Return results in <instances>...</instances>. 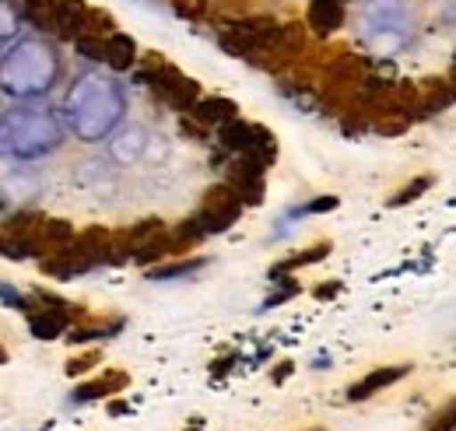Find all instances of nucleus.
Segmentation results:
<instances>
[{
    "mask_svg": "<svg viewBox=\"0 0 456 431\" xmlns=\"http://www.w3.org/2000/svg\"><path fill=\"white\" fill-rule=\"evenodd\" d=\"M288 372H291V362H285V365H281V369H278V376H274V378H278V382H281V378H285Z\"/></svg>",
    "mask_w": 456,
    "mask_h": 431,
    "instance_id": "29",
    "label": "nucleus"
},
{
    "mask_svg": "<svg viewBox=\"0 0 456 431\" xmlns=\"http://www.w3.org/2000/svg\"><path fill=\"white\" fill-rule=\"evenodd\" d=\"M218 141H222V148L235 151L239 159H249V162L264 165V168L278 159V137L267 126L242 123L239 116L228 119L225 126H218Z\"/></svg>",
    "mask_w": 456,
    "mask_h": 431,
    "instance_id": "7",
    "label": "nucleus"
},
{
    "mask_svg": "<svg viewBox=\"0 0 456 431\" xmlns=\"http://www.w3.org/2000/svg\"><path fill=\"white\" fill-rule=\"evenodd\" d=\"M85 18H88L85 0H50V11L43 18V32H53L57 39L74 43L85 32Z\"/></svg>",
    "mask_w": 456,
    "mask_h": 431,
    "instance_id": "9",
    "label": "nucleus"
},
{
    "mask_svg": "<svg viewBox=\"0 0 456 431\" xmlns=\"http://www.w3.org/2000/svg\"><path fill=\"white\" fill-rule=\"evenodd\" d=\"M162 232H166V224H162L159 217H148V221H137V224H134V228H130L126 235H123V242H126V249H123V253H126V256H134V253H141V249H144L148 242H155V239H159Z\"/></svg>",
    "mask_w": 456,
    "mask_h": 431,
    "instance_id": "19",
    "label": "nucleus"
},
{
    "mask_svg": "<svg viewBox=\"0 0 456 431\" xmlns=\"http://www.w3.org/2000/svg\"><path fill=\"white\" fill-rule=\"evenodd\" d=\"M330 253V242H320V246H313V249H305V253H298V256H291L285 264H278L274 273H285V270H295V267H309V264H316V260H323Z\"/></svg>",
    "mask_w": 456,
    "mask_h": 431,
    "instance_id": "21",
    "label": "nucleus"
},
{
    "mask_svg": "<svg viewBox=\"0 0 456 431\" xmlns=\"http://www.w3.org/2000/svg\"><path fill=\"white\" fill-rule=\"evenodd\" d=\"M193 431H200V428H193Z\"/></svg>",
    "mask_w": 456,
    "mask_h": 431,
    "instance_id": "31",
    "label": "nucleus"
},
{
    "mask_svg": "<svg viewBox=\"0 0 456 431\" xmlns=\"http://www.w3.org/2000/svg\"><path fill=\"white\" fill-rule=\"evenodd\" d=\"M70 239H74V224L70 221H60V217H46L43 221V228H39V235H36V246H32V253L36 256H57V253H63L67 246H70Z\"/></svg>",
    "mask_w": 456,
    "mask_h": 431,
    "instance_id": "12",
    "label": "nucleus"
},
{
    "mask_svg": "<svg viewBox=\"0 0 456 431\" xmlns=\"http://www.w3.org/2000/svg\"><path fill=\"white\" fill-rule=\"evenodd\" d=\"M14 4H18V11H21L25 21H32L36 28H43V18L50 11V0H14Z\"/></svg>",
    "mask_w": 456,
    "mask_h": 431,
    "instance_id": "23",
    "label": "nucleus"
},
{
    "mask_svg": "<svg viewBox=\"0 0 456 431\" xmlns=\"http://www.w3.org/2000/svg\"><path fill=\"white\" fill-rule=\"evenodd\" d=\"M264 165L249 162V159H239L232 165V175H228V186L239 193L242 207H256L264 200Z\"/></svg>",
    "mask_w": 456,
    "mask_h": 431,
    "instance_id": "11",
    "label": "nucleus"
},
{
    "mask_svg": "<svg viewBox=\"0 0 456 431\" xmlns=\"http://www.w3.org/2000/svg\"><path fill=\"white\" fill-rule=\"evenodd\" d=\"M235 112H239V106H235L232 99H197L193 109H190L193 123L204 126V130H218V126H225L228 119H235Z\"/></svg>",
    "mask_w": 456,
    "mask_h": 431,
    "instance_id": "14",
    "label": "nucleus"
},
{
    "mask_svg": "<svg viewBox=\"0 0 456 431\" xmlns=\"http://www.w3.org/2000/svg\"><path fill=\"white\" fill-rule=\"evenodd\" d=\"M60 74L57 53L46 43H21L14 53L0 63V85L14 99H32L53 88Z\"/></svg>",
    "mask_w": 456,
    "mask_h": 431,
    "instance_id": "3",
    "label": "nucleus"
},
{
    "mask_svg": "<svg viewBox=\"0 0 456 431\" xmlns=\"http://www.w3.org/2000/svg\"><path fill=\"white\" fill-rule=\"evenodd\" d=\"M4 190H7L11 200H28V197L39 193V179H36L28 168H21L18 175H7V179H4Z\"/></svg>",
    "mask_w": 456,
    "mask_h": 431,
    "instance_id": "20",
    "label": "nucleus"
},
{
    "mask_svg": "<svg viewBox=\"0 0 456 431\" xmlns=\"http://www.w3.org/2000/svg\"><path fill=\"white\" fill-rule=\"evenodd\" d=\"M141 81L155 92V99H162L175 112H190L193 102L200 99V85L166 60H148V67L141 70Z\"/></svg>",
    "mask_w": 456,
    "mask_h": 431,
    "instance_id": "6",
    "label": "nucleus"
},
{
    "mask_svg": "<svg viewBox=\"0 0 456 431\" xmlns=\"http://www.w3.org/2000/svg\"><path fill=\"white\" fill-rule=\"evenodd\" d=\"M144 148H148V134H144L141 126H126L113 144H110V155H113V162L130 165L144 155Z\"/></svg>",
    "mask_w": 456,
    "mask_h": 431,
    "instance_id": "18",
    "label": "nucleus"
},
{
    "mask_svg": "<svg viewBox=\"0 0 456 431\" xmlns=\"http://www.w3.org/2000/svg\"><path fill=\"white\" fill-rule=\"evenodd\" d=\"M134 60H137V43H134L130 36L110 32V36L102 39V63H106V67H113V70H130Z\"/></svg>",
    "mask_w": 456,
    "mask_h": 431,
    "instance_id": "16",
    "label": "nucleus"
},
{
    "mask_svg": "<svg viewBox=\"0 0 456 431\" xmlns=\"http://www.w3.org/2000/svg\"><path fill=\"white\" fill-rule=\"evenodd\" d=\"M274 28H278V21H274L271 14H246V18L232 21L225 28H218V46H222L228 56H235V60L256 63L260 50L271 43Z\"/></svg>",
    "mask_w": 456,
    "mask_h": 431,
    "instance_id": "5",
    "label": "nucleus"
},
{
    "mask_svg": "<svg viewBox=\"0 0 456 431\" xmlns=\"http://www.w3.org/2000/svg\"><path fill=\"white\" fill-rule=\"evenodd\" d=\"M63 144V126L46 106L11 109L0 119V155L4 159H39Z\"/></svg>",
    "mask_w": 456,
    "mask_h": 431,
    "instance_id": "1",
    "label": "nucleus"
},
{
    "mask_svg": "<svg viewBox=\"0 0 456 431\" xmlns=\"http://www.w3.org/2000/svg\"><path fill=\"white\" fill-rule=\"evenodd\" d=\"M0 298H7V302H11L14 309H21V313L28 309V298H25V295H18V291H11L7 284H0Z\"/></svg>",
    "mask_w": 456,
    "mask_h": 431,
    "instance_id": "26",
    "label": "nucleus"
},
{
    "mask_svg": "<svg viewBox=\"0 0 456 431\" xmlns=\"http://www.w3.org/2000/svg\"><path fill=\"white\" fill-rule=\"evenodd\" d=\"M126 378L123 376H110V382H92V386H85L81 393H77V400H95V396H106V386H123Z\"/></svg>",
    "mask_w": 456,
    "mask_h": 431,
    "instance_id": "25",
    "label": "nucleus"
},
{
    "mask_svg": "<svg viewBox=\"0 0 456 431\" xmlns=\"http://www.w3.org/2000/svg\"><path fill=\"white\" fill-rule=\"evenodd\" d=\"M302 46H305V36H302V25L298 21L278 25L274 36H271V43L256 56V63L260 67H285V63H291L295 56L302 53Z\"/></svg>",
    "mask_w": 456,
    "mask_h": 431,
    "instance_id": "10",
    "label": "nucleus"
},
{
    "mask_svg": "<svg viewBox=\"0 0 456 431\" xmlns=\"http://www.w3.org/2000/svg\"><path fill=\"white\" fill-rule=\"evenodd\" d=\"M110 253H116L113 235L106 228H88V232L74 235L63 253L46 256L43 273H50V277H77V273H88V270L102 267V264H113Z\"/></svg>",
    "mask_w": 456,
    "mask_h": 431,
    "instance_id": "4",
    "label": "nucleus"
},
{
    "mask_svg": "<svg viewBox=\"0 0 456 431\" xmlns=\"http://www.w3.org/2000/svg\"><path fill=\"white\" fill-rule=\"evenodd\" d=\"M305 21L316 36H334L344 25V0H309Z\"/></svg>",
    "mask_w": 456,
    "mask_h": 431,
    "instance_id": "13",
    "label": "nucleus"
},
{
    "mask_svg": "<svg viewBox=\"0 0 456 431\" xmlns=\"http://www.w3.org/2000/svg\"><path fill=\"white\" fill-rule=\"evenodd\" d=\"M123 112V95L113 81L102 77H81L70 92H67V119L74 126L77 137L85 141H99L113 130V123Z\"/></svg>",
    "mask_w": 456,
    "mask_h": 431,
    "instance_id": "2",
    "label": "nucleus"
},
{
    "mask_svg": "<svg viewBox=\"0 0 456 431\" xmlns=\"http://www.w3.org/2000/svg\"><path fill=\"white\" fill-rule=\"evenodd\" d=\"M4 362H7V351H4V344H0V365H4Z\"/></svg>",
    "mask_w": 456,
    "mask_h": 431,
    "instance_id": "30",
    "label": "nucleus"
},
{
    "mask_svg": "<svg viewBox=\"0 0 456 431\" xmlns=\"http://www.w3.org/2000/svg\"><path fill=\"white\" fill-rule=\"evenodd\" d=\"M432 186V179H414L411 186H403L397 197L390 200V207H403V204H411V200H418V193H425Z\"/></svg>",
    "mask_w": 456,
    "mask_h": 431,
    "instance_id": "24",
    "label": "nucleus"
},
{
    "mask_svg": "<svg viewBox=\"0 0 456 431\" xmlns=\"http://www.w3.org/2000/svg\"><path fill=\"white\" fill-rule=\"evenodd\" d=\"M43 221H46V217L39 215V211H18V215L4 224V232H0V235H7V239H14V242H21V246L28 249V256H32V246H36V235H39Z\"/></svg>",
    "mask_w": 456,
    "mask_h": 431,
    "instance_id": "17",
    "label": "nucleus"
},
{
    "mask_svg": "<svg viewBox=\"0 0 456 431\" xmlns=\"http://www.w3.org/2000/svg\"><path fill=\"white\" fill-rule=\"evenodd\" d=\"M92 365H95V358H77V362L67 365V376H81V372H88Z\"/></svg>",
    "mask_w": 456,
    "mask_h": 431,
    "instance_id": "27",
    "label": "nucleus"
},
{
    "mask_svg": "<svg viewBox=\"0 0 456 431\" xmlns=\"http://www.w3.org/2000/svg\"><path fill=\"white\" fill-rule=\"evenodd\" d=\"M239 215H242L239 193H235L228 183H218V186H211V190L204 193L200 211L190 217V221L200 228V235H211V232H228V228L239 221Z\"/></svg>",
    "mask_w": 456,
    "mask_h": 431,
    "instance_id": "8",
    "label": "nucleus"
},
{
    "mask_svg": "<svg viewBox=\"0 0 456 431\" xmlns=\"http://www.w3.org/2000/svg\"><path fill=\"white\" fill-rule=\"evenodd\" d=\"M204 270V260H186V264H172V267H155L151 270V281H172V277H190Z\"/></svg>",
    "mask_w": 456,
    "mask_h": 431,
    "instance_id": "22",
    "label": "nucleus"
},
{
    "mask_svg": "<svg viewBox=\"0 0 456 431\" xmlns=\"http://www.w3.org/2000/svg\"><path fill=\"white\" fill-rule=\"evenodd\" d=\"M338 291H341V284H338V281H334V284H320V288H316V298L323 302V298H334Z\"/></svg>",
    "mask_w": 456,
    "mask_h": 431,
    "instance_id": "28",
    "label": "nucleus"
},
{
    "mask_svg": "<svg viewBox=\"0 0 456 431\" xmlns=\"http://www.w3.org/2000/svg\"><path fill=\"white\" fill-rule=\"evenodd\" d=\"M407 372H411L407 365H383V369L369 372V376L362 378V382H354V386L347 389V400H369L372 393H379V389H387V386L400 382V378L407 376Z\"/></svg>",
    "mask_w": 456,
    "mask_h": 431,
    "instance_id": "15",
    "label": "nucleus"
}]
</instances>
